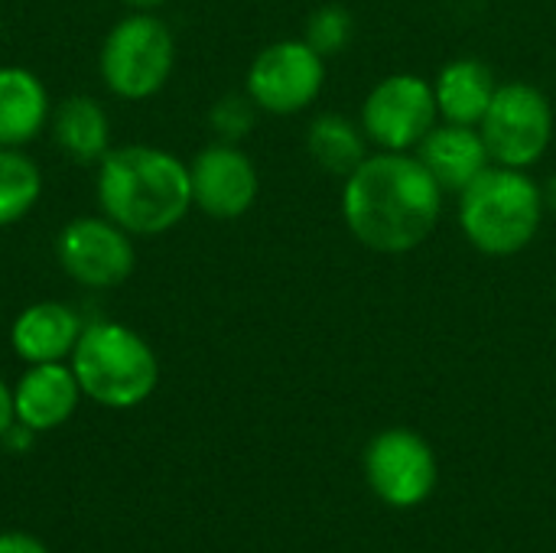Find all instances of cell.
I'll return each instance as SVG.
<instances>
[{"label":"cell","instance_id":"cell-1","mask_svg":"<svg viewBox=\"0 0 556 553\" xmlns=\"http://www.w3.org/2000/svg\"><path fill=\"white\" fill-rule=\"evenodd\" d=\"M443 196L420 156L381 150L345 176L342 218L365 248L407 254L437 231Z\"/></svg>","mask_w":556,"mask_h":553},{"label":"cell","instance_id":"cell-2","mask_svg":"<svg viewBox=\"0 0 556 553\" xmlns=\"http://www.w3.org/2000/svg\"><path fill=\"white\" fill-rule=\"evenodd\" d=\"M94 192L101 215L134 238L166 235L192 209L189 166L176 153L150 143L108 150L98 163Z\"/></svg>","mask_w":556,"mask_h":553},{"label":"cell","instance_id":"cell-3","mask_svg":"<svg viewBox=\"0 0 556 553\" xmlns=\"http://www.w3.org/2000/svg\"><path fill=\"white\" fill-rule=\"evenodd\" d=\"M544 209V189L528 169L492 163L459 192V228L476 251L511 257L538 238Z\"/></svg>","mask_w":556,"mask_h":553},{"label":"cell","instance_id":"cell-4","mask_svg":"<svg viewBox=\"0 0 556 553\" xmlns=\"http://www.w3.org/2000/svg\"><path fill=\"white\" fill-rule=\"evenodd\" d=\"M72 372L81 394L117 411L143 404L160 381V362L150 342L111 319H94L81 329L72 352Z\"/></svg>","mask_w":556,"mask_h":553},{"label":"cell","instance_id":"cell-5","mask_svg":"<svg viewBox=\"0 0 556 553\" xmlns=\"http://www.w3.org/2000/svg\"><path fill=\"white\" fill-rule=\"evenodd\" d=\"M176 65V39L153 10H134L117 20L98 55L101 81L121 101H147L169 81Z\"/></svg>","mask_w":556,"mask_h":553},{"label":"cell","instance_id":"cell-6","mask_svg":"<svg viewBox=\"0 0 556 553\" xmlns=\"http://www.w3.org/2000/svg\"><path fill=\"white\" fill-rule=\"evenodd\" d=\"M479 130L492 163L528 169L547 153L554 140V108L547 95L531 81H508L498 85Z\"/></svg>","mask_w":556,"mask_h":553},{"label":"cell","instance_id":"cell-7","mask_svg":"<svg viewBox=\"0 0 556 553\" xmlns=\"http://www.w3.org/2000/svg\"><path fill=\"white\" fill-rule=\"evenodd\" d=\"M437 121L440 108L433 85L414 72L381 78L362 104V127L368 140L388 153L417 150L424 137L437 127Z\"/></svg>","mask_w":556,"mask_h":553},{"label":"cell","instance_id":"cell-8","mask_svg":"<svg viewBox=\"0 0 556 553\" xmlns=\"http://www.w3.org/2000/svg\"><path fill=\"white\" fill-rule=\"evenodd\" d=\"M55 261L78 287L114 290L134 274V235H127L108 215H81L59 231Z\"/></svg>","mask_w":556,"mask_h":553},{"label":"cell","instance_id":"cell-9","mask_svg":"<svg viewBox=\"0 0 556 553\" xmlns=\"http://www.w3.org/2000/svg\"><path fill=\"white\" fill-rule=\"evenodd\" d=\"M326 81V59L306 39L264 46L248 68V95L267 114H296L309 108Z\"/></svg>","mask_w":556,"mask_h":553},{"label":"cell","instance_id":"cell-10","mask_svg":"<svg viewBox=\"0 0 556 553\" xmlns=\"http://www.w3.org/2000/svg\"><path fill=\"white\" fill-rule=\"evenodd\" d=\"M365 479L384 505L414 508L427 502L437 486L433 447L414 430H384L365 450Z\"/></svg>","mask_w":556,"mask_h":553},{"label":"cell","instance_id":"cell-11","mask_svg":"<svg viewBox=\"0 0 556 553\" xmlns=\"http://www.w3.org/2000/svg\"><path fill=\"white\" fill-rule=\"evenodd\" d=\"M189 179L192 205H199L208 218L218 222H231L251 212L261 189L251 156L228 140L199 150L195 160L189 163Z\"/></svg>","mask_w":556,"mask_h":553},{"label":"cell","instance_id":"cell-12","mask_svg":"<svg viewBox=\"0 0 556 553\" xmlns=\"http://www.w3.org/2000/svg\"><path fill=\"white\" fill-rule=\"evenodd\" d=\"M81 398V385L72 372V365L62 362H42L29 365L23 378L13 388V414L29 430H52L65 424Z\"/></svg>","mask_w":556,"mask_h":553},{"label":"cell","instance_id":"cell-13","mask_svg":"<svg viewBox=\"0 0 556 553\" xmlns=\"http://www.w3.org/2000/svg\"><path fill=\"white\" fill-rule=\"evenodd\" d=\"M417 156L430 169V176L443 186V192H463L476 176H482L492 166L482 130L450 121L424 137Z\"/></svg>","mask_w":556,"mask_h":553},{"label":"cell","instance_id":"cell-14","mask_svg":"<svg viewBox=\"0 0 556 553\" xmlns=\"http://www.w3.org/2000/svg\"><path fill=\"white\" fill-rule=\"evenodd\" d=\"M81 329H85V323L78 319V313L68 303L42 300V303L26 306L13 319L10 345L26 365L62 362V359H72Z\"/></svg>","mask_w":556,"mask_h":553},{"label":"cell","instance_id":"cell-15","mask_svg":"<svg viewBox=\"0 0 556 553\" xmlns=\"http://www.w3.org/2000/svg\"><path fill=\"white\" fill-rule=\"evenodd\" d=\"M52 121L42 78L23 65H0V147L33 143Z\"/></svg>","mask_w":556,"mask_h":553},{"label":"cell","instance_id":"cell-16","mask_svg":"<svg viewBox=\"0 0 556 553\" xmlns=\"http://www.w3.org/2000/svg\"><path fill=\"white\" fill-rule=\"evenodd\" d=\"M495 91H498V81L492 68L479 59H453L440 68L433 81L440 117L450 124H469V127L482 124Z\"/></svg>","mask_w":556,"mask_h":553},{"label":"cell","instance_id":"cell-17","mask_svg":"<svg viewBox=\"0 0 556 553\" xmlns=\"http://www.w3.org/2000/svg\"><path fill=\"white\" fill-rule=\"evenodd\" d=\"M52 137L59 150L75 163H101L111 150V121L98 98L72 95L52 108Z\"/></svg>","mask_w":556,"mask_h":553},{"label":"cell","instance_id":"cell-18","mask_svg":"<svg viewBox=\"0 0 556 553\" xmlns=\"http://www.w3.org/2000/svg\"><path fill=\"white\" fill-rule=\"evenodd\" d=\"M309 156L332 176L355 173L368 156V134L342 114H319L306 134Z\"/></svg>","mask_w":556,"mask_h":553},{"label":"cell","instance_id":"cell-19","mask_svg":"<svg viewBox=\"0 0 556 553\" xmlns=\"http://www.w3.org/2000/svg\"><path fill=\"white\" fill-rule=\"evenodd\" d=\"M42 196V173L20 147H0V228L23 222Z\"/></svg>","mask_w":556,"mask_h":553},{"label":"cell","instance_id":"cell-20","mask_svg":"<svg viewBox=\"0 0 556 553\" xmlns=\"http://www.w3.org/2000/svg\"><path fill=\"white\" fill-rule=\"evenodd\" d=\"M352 33H355V20L345 7L339 3H326V7H316L306 20V42L323 55H339L349 42H352Z\"/></svg>","mask_w":556,"mask_h":553},{"label":"cell","instance_id":"cell-21","mask_svg":"<svg viewBox=\"0 0 556 553\" xmlns=\"http://www.w3.org/2000/svg\"><path fill=\"white\" fill-rule=\"evenodd\" d=\"M257 111H261V108L251 101L248 91H244V95H225L222 101H215L208 121H212V127L218 130L222 140L235 143V140H241V137L254 127Z\"/></svg>","mask_w":556,"mask_h":553},{"label":"cell","instance_id":"cell-22","mask_svg":"<svg viewBox=\"0 0 556 553\" xmlns=\"http://www.w3.org/2000/svg\"><path fill=\"white\" fill-rule=\"evenodd\" d=\"M0 553H49L29 535H0Z\"/></svg>","mask_w":556,"mask_h":553},{"label":"cell","instance_id":"cell-23","mask_svg":"<svg viewBox=\"0 0 556 553\" xmlns=\"http://www.w3.org/2000/svg\"><path fill=\"white\" fill-rule=\"evenodd\" d=\"M13 420H16V414H13V391L0 381V440L13 427Z\"/></svg>","mask_w":556,"mask_h":553},{"label":"cell","instance_id":"cell-24","mask_svg":"<svg viewBox=\"0 0 556 553\" xmlns=\"http://www.w3.org/2000/svg\"><path fill=\"white\" fill-rule=\"evenodd\" d=\"M121 3H127L130 10H156V7H163L166 0H121Z\"/></svg>","mask_w":556,"mask_h":553},{"label":"cell","instance_id":"cell-25","mask_svg":"<svg viewBox=\"0 0 556 553\" xmlns=\"http://www.w3.org/2000/svg\"><path fill=\"white\" fill-rule=\"evenodd\" d=\"M544 202H547V205H554V209H556V176H551V183L544 186Z\"/></svg>","mask_w":556,"mask_h":553}]
</instances>
